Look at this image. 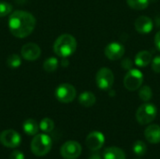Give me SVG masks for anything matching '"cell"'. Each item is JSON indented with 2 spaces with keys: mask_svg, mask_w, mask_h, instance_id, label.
I'll return each instance as SVG.
<instances>
[{
  "mask_svg": "<svg viewBox=\"0 0 160 159\" xmlns=\"http://www.w3.org/2000/svg\"><path fill=\"white\" fill-rule=\"evenodd\" d=\"M36 27L35 17L23 10H16L12 12L8 19V28L10 33L18 37L23 38L28 37Z\"/></svg>",
  "mask_w": 160,
  "mask_h": 159,
  "instance_id": "1",
  "label": "cell"
},
{
  "mask_svg": "<svg viewBox=\"0 0 160 159\" xmlns=\"http://www.w3.org/2000/svg\"><path fill=\"white\" fill-rule=\"evenodd\" d=\"M77 49V41L75 37L69 34H63L56 38L53 44L54 52L62 57L67 58L72 55Z\"/></svg>",
  "mask_w": 160,
  "mask_h": 159,
  "instance_id": "2",
  "label": "cell"
},
{
  "mask_svg": "<svg viewBox=\"0 0 160 159\" xmlns=\"http://www.w3.org/2000/svg\"><path fill=\"white\" fill-rule=\"evenodd\" d=\"M52 142L47 134H37L31 142V151L37 157L46 156L52 149Z\"/></svg>",
  "mask_w": 160,
  "mask_h": 159,
  "instance_id": "3",
  "label": "cell"
},
{
  "mask_svg": "<svg viewBox=\"0 0 160 159\" xmlns=\"http://www.w3.org/2000/svg\"><path fill=\"white\" fill-rule=\"evenodd\" d=\"M158 115V109L154 104L144 103L139 107L136 112V120L141 125L152 123Z\"/></svg>",
  "mask_w": 160,
  "mask_h": 159,
  "instance_id": "4",
  "label": "cell"
},
{
  "mask_svg": "<svg viewBox=\"0 0 160 159\" xmlns=\"http://www.w3.org/2000/svg\"><path fill=\"white\" fill-rule=\"evenodd\" d=\"M143 82V74L141 70L131 68L124 78V85L128 91L138 90Z\"/></svg>",
  "mask_w": 160,
  "mask_h": 159,
  "instance_id": "5",
  "label": "cell"
},
{
  "mask_svg": "<svg viewBox=\"0 0 160 159\" xmlns=\"http://www.w3.org/2000/svg\"><path fill=\"white\" fill-rule=\"evenodd\" d=\"M96 82L99 89L108 91L110 90L114 82V75L112 71L108 67L100 68L96 75Z\"/></svg>",
  "mask_w": 160,
  "mask_h": 159,
  "instance_id": "6",
  "label": "cell"
},
{
  "mask_svg": "<svg viewBox=\"0 0 160 159\" xmlns=\"http://www.w3.org/2000/svg\"><path fill=\"white\" fill-rule=\"evenodd\" d=\"M55 97L62 103H70L76 97V89L70 83H62L55 89Z\"/></svg>",
  "mask_w": 160,
  "mask_h": 159,
  "instance_id": "7",
  "label": "cell"
},
{
  "mask_svg": "<svg viewBox=\"0 0 160 159\" xmlns=\"http://www.w3.org/2000/svg\"><path fill=\"white\" fill-rule=\"evenodd\" d=\"M60 154L64 159H77L82 154V146L78 142L68 141L61 146Z\"/></svg>",
  "mask_w": 160,
  "mask_h": 159,
  "instance_id": "8",
  "label": "cell"
},
{
  "mask_svg": "<svg viewBox=\"0 0 160 159\" xmlns=\"http://www.w3.org/2000/svg\"><path fill=\"white\" fill-rule=\"evenodd\" d=\"M21 135L13 129H7L0 133V142L8 148H15L21 144Z\"/></svg>",
  "mask_w": 160,
  "mask_h": 159,
  "instance_id": "9",
  "label": "cell"
},
{
  "mask_svg": "<svg viewBox=\"0 0 160 159\" xmlns=\"http://www.w3.org/2000/svg\"><path fill=\"white\" fill-rule=\"evenodd\" d=\"M105 143V137L99 131H93L86 137L85 144L89 150L93 152L98 151Z\"/></svg>",
  "mask_w": 160,
  "mask_h": 159,
  "instance_id": "10",
  "label": "cell"
},
{
  "mask_svg": "<svg viewBox=\"0 0 160 159\" xmlns=\"http://www.w3.org/2000/svg\"><path fill=\"white\" fill-rule=\"evenodd\" d=\"M104 52L108 59L112 61L119 60L125 53V47L119 42H112L106 46Z\"/></svg>",
  "mask_w": 160,
  "mask_h": 159,
  "instance_id": "11",
  "label": "cell"
},
{
  "mask_svg": "<svg viewBox=\"0 0 160 159\" xmlns=\"http://www.w3.org/2000/svg\"><path fill=\"white\" fill-rule=\"evenodd\" d=\"M21 53L23 59L27 61H35L37 60L40 54H41V50L39 46L36 43H26L22 46L21 50Z\"/></svg>",
  "mask_w": 160,
  "mask_h": 159,
  "instance_id": "12",
  "label": "cell"
},
{
  "mask_svg": "<svg viewBox=\"0 0 160 159\" xmlns=\"http://www.w3.org/2000/svg\"><path fill=\"white\" fill-rule=\"evenodd\" d=\"M154 27V22L148 16L142 15L136 19L135 29L140 34H149Z\"/></svg>",
  "mask_w": 160,
  "mask_h": 159,
  "instance_id": "13",
  "label": "cell"
},
{
  "mask_svg": "<svg viewBox=\"0 0 160 159\" xmlns=\"http://www.w3.org/2000/svg\"><path fill=\"white\" fill-rule=\"evenodd\" d=\"M145 139L153 144L160 142V127L158 125H150L144 130Z\"/></svg>",
  "mask_w": 160,
  "mask_h": 159,
  "instance_id": "14",
  "label": "cell"
},
{
  "mask_svg": "<svg viewBox=\"0 0 160 159\" xmlns=\"http://www.w3.org/2000/svg\"><path fill=\"white\" fill-rule=\"evenodd\" d=\"M152 60H153V55L150 52L141 51L135 56L134 64L140 67H147L152 62Z\"/></svg>",
  "mask_w": 160,
  "mask_h": 159,
  "instance_id": "15",
  "label": "cell"
},
{
  "mask_svg": "<svg viewBox=\"0 0 160 159\" xmlns=\"http://www.w3.org/2000/svg\"><path fill=\"white\" fill-rule=\"evenodd\" d=\"M103 159H126V154L121 148L111 146L104 150Z\"/></svg>",
  "mask_w": 160,
  "mask_h": 159,
  "instance_id": "16",
  "label": "cell"
},
{
  "mask_svg": "<svg viewBox=\"0 0 160 159\" xmlns=\"http://www.w3.org/2000/svg\"><path fill=\"white\" fill-rule=\"evenodd\" d=\"M96 101H97L96 96L92 92L85 91L79 96V103L85 108L94 106Z\"/></svg>",
  "mask_w": 160,
  "mask_h": 159,
  "instance_id": "17",
  "label": "cell"
},
{
  "mask_svg": "<svg viewBox=\"0 0 160 159\" xmlns=\"http://www.w3.org/2000/svg\"><path fill=\"white\" fill-rule=\"evenodd\" d=\"M39 125L34 119H27L22 124V130L26 135L35 136L38 134Z\"/></svg>",
  "mask_w": 160,
  "mask_h": 159,
  "instance_id": "18",
  "label": "cell"
},
{
  "mask_svg": "<svg viewBox=\"0 0 160 159\" xmlns=\"http://www.w3.org/2000/svg\"><path fill=\"white\" fill-rule=\"evenodd\" d=\"M149 0H127L128 7L136 10L145 9L149 6Z\"/></svg>",
  "mask_w": 160,
  "mask_h": 159,
  "instance_id": "19",
  "label": "cell"
},
{
  "mask_svg": "<svg viewBox=\"0 0 160 159\" xmlns=\"http://www.w3.org/2000/svg\"><path fill=\"white\" fill-rule=\"evenodd\" d=\"M58 67V60L55 57H50L43 63V69L47 72H53Z\"/></svg>",
  "mask_w": 160,
  "mask_h": 159,
  "instance_id": "20",
  "label": "cell"
},
{
  "mask_svg": "<svg viewBox=\"0 0 160 159\" xmlns=\"http://www.w3.org/2000/svg\"><path fill=\"white\" fill-rule=\"evenodd\" d=\"M39 128L44 133H50L54 128V123L50 118H44L39 123Z\"/></svg>",
  "mask_w": 160,
  "mask_h": 159,
  "instance_id": "21",
  "label": "cell"
},
{
  "mask_svg": "<svg viewBox=\"0 0 160 159\" xmlns=\"http://www.w3.org/2000/svg\"><path fill=\"white\" fill-rule=\"evenodd\" d=\"M139 97L144 102H147V101L151 100V98L153 97V92H152L151 87L148 86V85L142 86L139 91Z\"/></svg>",
  "mask_w": 160,
  "mask_h": 159,
  "instance_id": "22",
  "label": "cell"
},
{
  "mask_svg": "<svg viewBox=\"0 0 160 159\" xmlns=\"http://www.w3.org/2000/svg\"><path fill=\"white\" fill-rule=\"evenodd\" d=\"M147 152L146 144L142 141H137L133 145V153L138 157H142Z\"/></svg>",
  "mask_w": 160,
  "mask_h": 159,
  "instance_id": "23",
  "label": "cell"
},
{
  "mask_svg": "<svg viewBox=\"0 0 160 159\" xmlns=\"http://www.w3.org/2000/svg\"><path fill=\"white\" fill-rule=\"evenodd\" d=\"M7 64L10 68H17L21 66L22 59H21L20 55H18L16 53H12L7 58Z\"/></svg>",
  "mask_w": 160,
  "mask_h": 159,
  "instance_id": "24",
  "label": "cell"
},
{
  "mask_svg": "<svg viewBox=\"0 0 160 159\" xmlns=\"http://www.w3.org/2000/svg\"><path fill=\"white\" fill-rule=\"evenodd\" d=\"M12 11V5L8 2L0 1V17H5Z\"/></svg>",
  "mask_w": 160,
  "mask_h": 159,
  "instance_id": "25",
  "label": "cell"
},
{
  "mask_svg": "<svg viewBox=\"0 0 160 159\" xmlns=\"http://www.w3.org/2000/svg\"><path fill=\"white\" fill-rule=\"evenodd\" d=\"M152 69L156 73H160V56H156L152 60Z\"/></svg>",
  "mask_w": 160,
  "mask_h": 159,
  "instance_id": "26",
  "label": "cell"
},
{
  "mask_svg": "<svg viewBox=\"0 0 160 159\" xmlns=\"http://www.w3.org/2000/svg\"><path fill=\"white\" fill-rule=\"evenodd\" d=\"M121 67L126 70H130L133 67V62L130 58H125L121 62Z\"/></svg>",
  "mask_w": 160,
  "mask_h": 159,
  "instance_id": "27",
  "label": "cell"
},
{
  "mask_svg": "<svg viewBox=\"0 0 160 159\" xmlns=\"http://www.w3.org/2000/svg\"><path fill=\"white\" fill-rule=\"evenodd\" d=\"M9 159H24V155L22 152H21L19 150H14L10 154Z\"/></svg>",
  "mask_w": 160,
  "mask_h": 159,
  "instance_id": "28",
  "label": "cell"
},
{
  "mask_svg": "<svg viewBox=\"0 0 160 159\" xmlns=\"http://www.w3.org/2000/svg\"><path fill=\"white\" fill-rule=\"evenodd\" d=\"M155 45L158 48V50L160 51V31H158L155 36Z\"/></svg>",
  "mask_w": 160,
  "mask_h": 159,
  "instance_id": "29",
  "label": "cell"
},
{
  "mask_svg": "<svg viewBox=\"0 0 160 159\" xmlns=\"http://www.w3.org/2000/svg\"><path fill=\"white\" fill-rule=\"evenodd\" d=\"M88 159H102L101 158V156H100V154H98V153H95V154H93Z\"/></svg>",
  "mask_w": 160,
  "mask_h": 159,
  "instance_id": "30",
  "label": "cell"
},
{
  "mask_svg": "<svg viewBox=\"0 0 160 159\" xmlns=\"http://www.w3.org/2000/svg\"><path fill=\"white\" fill-rule=\"evenodd\" d=\"M61 65H62L63 67H68V61L67 59H63L62 62H61Z\"/></svg>",
  "mask_w": 160,
  "mask_h": 159,
  "instance_id": "31",
  "label": "cell"
}]
</instances>
